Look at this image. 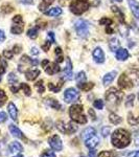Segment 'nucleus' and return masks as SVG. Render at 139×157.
Masks as SVG:
<instances>
[{"mask_svg":"<svg viewBox=\"0 0 139 157\" xmlns=\"http://www.w3.org/2000/svg\"><path fill=\"white\" fill-rule=\"evenodd\" d=\"M98 144H100V138H98L96 135L92 136V137L88 138L87 140H85L86 147H87V148H89L90 150H91V149H94L95 147H97Z\"/></svg>","mask_w":139,"mask_h":157,"instance_id":"14","label":"nucleus"},{"mask_svg":"<svg viewBox=\"0 0 139 157\" xmlns=\"http://www.w3.org/2000/svg\"><path fill=\"white\" fill-rule=\"evenodd\" d=\"M62 85L63 84H60L59 86H55L54 84H52V83H49L48 84V88L50 91H52V92H59V91L61 90V88H62Z\"/></svg>","mask_w":139,"mask_h":157,"instance_id":"42","label":"nucleus"},{"mask_svg":"<svg viewBox=\"0 0 139 157\" xmlns=\"http://www.w3.org/2000/svg\"><path fill=\"white\" fill-rule=\"evenodd\" d=\"M90 7L89 0H73L70 4V11L74 15H82Z\"/></svg>","mask_w":139,"mask_h":157,"instance_id":"5","label":"nucleus"},{"mask_svg":"<svg viewBox=\"0 0 139 157\" xmlns=\"http://www.w3.org/2000/svg\"><path fill=\"white\" fill-rule=\"evenodd\" d=\"M116 59L119 61H126L129 58V52L126 48H118L116 50Z\"/></svg>","mask_w":139,"mask_h":157,"instance_id":"18","label":"nucleus"},{"mask_svg":"<svg viewBox=\"0 0 139 157\" xmlns=\"http://www.w3.org/2000/svg\"><path fill=\"white\" fill-rule=\"evenodd\" d=\"M75 81L77 82V84L79 83H84L86 81V75L84 71H80L77 73V75L75 77Z\"/></svg>","mask_w":139,"mask_h":157,"instance_id":"38","label":"nucleus"},{"mask_svg":"<svg viewBox=\"0 0 139 157\" xmlns=\"http://www.w3.org/2000/svg\"><path fill=\"white\" fill-rule=\"evenodd\" d=\"M123 98V93L116 88H110L106 93V101L110 108H115L121 103Z\"/></svg>","mask_w":139,"mask_h":157,"instance_id":"3","label":"nucleus"},{"mask_svg":"<svg viewBox=\"0 0 139 157\" xmlns=\"http://www.w3.org/2000/svg\"><path fill=\"white\" fill-rule=\"evenodd\" d=\"M40 157H57L55 154L52 151H45L44 153H42V155Z\"/></svg>","mask_w":139,"mask_h":157,"instance_id":"46","label":"nucleus"},{"mask_svg":"<svg viewBox=\"0 0 139 157\" xmlns=\"http://www.w3.org/2000/svg\"><path fill=\"white\" fill-rule=\"evenodd\" d=\"M7 67V63L4 59H2L1 56H0V75H3L6 70Z\"/></svg>","mask_w":139,"mask_h":157,"instance_id":"36","label":"nucleus"},{"mask_svg":"<svg viewBox=\"0 0 139 157\" xmlns=\"http://www.w3.org/2000/svg\"><path fill=\"white\" fill-rule=\"evenodd\" d=\"M20 89L24 92L25 95H27V97H29L30 93H32V90H30V87L28 85L26 84V83H22V84H20Z\"/></svg>","mask_w":139,"mask_h":157,"instance_id":"34","label":"nucleus"},{"mask_svg":"<svg viewBox=\"0 0 139 157\" xmlns=\"http://www.w3.org/2000/svg\"><path fill=\"white\" fill-rule=\"evenodd\" d=\"M57 128L60 132H62L64 134H73L74 132H77V127L75 125H73L72 123L65 124L64 121H58Z\"/></svg>","mask_w":139,"mask_h":157,"instance_id":"8","label":"nucleus"},{"mask_svg":"<svg viewBox=\"0 0 139 157\" xmlns=\"http://www.w3.org/2000/svg\"><path fill=\"white\" fill-rule=\"evenodd\" d=\"M13 55H14V52H11V50H4L3 52V57L6 58V59H12Z\"/></svg>","mask_w":139,"mask_h":157,"instance_id":"47","label":"nucleus"},{"mask_svg":"<svg viewBox=\"0 0 139 157\" xmlns=\"http://www.w3.org/2000/svg\"><path fill=\"white\" fill-rule=\"evenodd\" d=\"M93 105H94V107L96 108V109H103V101H102V100H96L94 102V104H93Z\"/></svg>","mask_w":139,"mask_h":157,"instance_id":"44","label":"nucleus"},{"mask_svg":"<svg viewBox=\"0 0 139 157\" xmlns=\"http://www.w3.org/2000/svg\"><path fill=\"white\" fill-rule=\"evenodd\" d=\"M45 103H46L49 107H51L52 109H57V110H59V109L61 108L60 103L58 102L57 100H54V98H47V100L45 101Z\"/></svg>","mask_w":139,"mask_h":157,"instance_id":"26","label":"nucleus"},{"mask_svg":"<svg viewBox=\"0 0 139 157\" xmlns=\"http://www.w3.org/2000/svg\"><path fill=\"white\" fill-rule=\"evenodd\" d=\"M21 50H22V47L20 46V45H15L14 47H13V52H14V54H16V55H18V54H20V52H21Z\"/></svg>","mask_w":139,"mask_h":157,"instance_id":"50","label":"nucleus"},{"mask_svg":"<svg viewBox=\"0 0 139 157\" xmlns=\"http://www.w3.org/2000/svg\"><path fill=\"white\" fill-rule=\"evenodd\" d=\"M35 87L37 88V91L39 93H43L44 92V90H45V88H44V85H43V81H38V82L35 84Z\"/></svg>","mask_w":139,"mask_h":157,"instance_id":"41","label":"nucleus"},{"mask_svg":"<svg viewBox=\"0 0 139 157\" xmlns=\"http://www.w3.org/2000/svg\"><path fill=\"white\" fill-rule=\"evenodd\" d=\"M92 57L96 63L102 64V63L105 62V52H103V50L100 47H96V48L93 50Z\"/></svg>","mask_w":139,"mask_h":157,"instance_id":"12","label":"nucleus"},{"mask_svg":"<svg viewBox=\"0 0 139 157\" xmlns=\"http://www.w3.org/2000/svg\"><path fill=\"white\" fill-rule=\"evenodd\" d=\"M134 94H131L128 97V100H127V103H126V106L127 107H131V106H133V103H134Z\"/></svg>","mask_w":139,"mask_h":157,"instance_id":"45","label":"nucleus"},{"mask_svg":"<svg viewBox=\"0 0 139 157\" xmlns=\"http://www.w3.org/2000/svg\"><path fill=\"white\" fill-rule=\"evenodd\" d=\"M116 77V71H111V72H108L107 75L103 77V85L105 86H107V85H109L111 84V83L113 82V80Z\"/></svg>","mask_w":139,"mask_h":157,"instance_id":"22","label":"nucleus"},{"mask_svg":"<svg viewBox=\"0 0 139 157\" xmlns=\"http://www.w3.org/2000/svg\"><path fill=\"white\" fill-rule=\"evenodd\" d=\"M69 115L73 121L77 124H86L87 123V117L84 114V107L81 104H75L69 108Z\"/></svg>","mask_w":139,"mask_h":157,"instance_id":"4","label":"nucleus"},{"mask_svg":"<svg viewBox=\"0 0 139 157\" xmlns=\"http://www.w3.org/2000/svg\"><path fill=\"white\" fill-rule=\"evenodd\" d=\"M119 45H120V43L118 41V39H116V38H112L109 42V47L112 52H116V50L119 48Z\"/></svg>","mask_w":139,"mask_h":157,"instance_id":"27","label":"nucleus"},{"mask_svg":"<svg viewBox=\"0 0 139 157\" xmlns=\"http://www.w3.org/2000/svg\"><path fill=\"white\" fill-rule=\"evenodd\" d=\"M138 98H139V94H138Z\"/></svg>","mask_w":139,"mask_h":157,"instance_id":"64","label":"nucleus"},{"mask_svg":"<svg viewBox=\"0 0 139 157\" xmlns=\"http://www.w3.org/2000/svg\"><path fill=\"white\" fill-rule=\"evenodd\" d=\"M9 149L12 153H20V152L23 151V147H22L21 144L18 143V141H13V143H11Z\"/></svg>","mask_w":139,"mask_h":157,"instance_id":"21","label":"nucleus"},{"mask_svg":"<svg viewBox=\"0 0 139 157\" xmlns=\"http://www.w3.org/2000/svg\"><path fill=\"white\" fill-rule=\"evenodd\" d=\"M30 52H32V55H39V50H38V48H36V47H32V50H30Z\"/></svg>","mask_w":139,"mask_h":157,"instance_id":"58","label":"nucleus"},{"mask_svg":"<svg viewBox=\"0 0 139 157\" xmlns=\"http://www.w3.org/2000/svg\"><path fill=\"white\" fill-rule=\"evenodd\" d=\"M7 110H9V115H11L13 121H18V110H17V107L15 106V104L9 103V107H7Z\"/></svg>","mask_w":139,"mask_h":157,"instance_id":"17","label":"nucleus"},{"mask_svg":"<svg viewBox=\"0 0 139 157\" xmlns=\"http://www.w3.org/2000/svg\"><path fill=\"white\" fill-rule=\"evenodd\" d=\"M1 11L4 13V14H9V13H12L13 11H14V7H13L11 4H9V3H6V4H3L1 7Z\"/></svg>","mask_w":139,"mask_h":157,"instance_id":"40","label":"nucleus"},{"mask_svg":"<svg viewBox=\"0 0 139 157\" xmlns=\"http://www.w3.org/2000/svg\"><path fill=\"white\" fill-rule=\"evenodd\" d=\"M6 114L4 112H0V124L1 123H4L6 121Z\"/></svg>","mask_w":139,"mask_h":157,"instance_id":"53","label":"nucleus"},{"mask_svg":"<svg viewBox=\"0 0 139 157\" xmlns=\"http://www.w3.org/2000/svg\"><path fill=\"white\" fill-rule=\"evenodd\" d=\"M50 45H51V42L49 41H46V43H44V44L42 45V49L44 50L45 52H47L50 48Z\"/></svg>","mask_w":139,"mask_h":157,"instance_id":"48","label":"nucleus"},{"mask_svg":"<svg viewBox=\"0 0 139 157\" xmlns=\"http://www.w3.org/2000/svg\"><path fill=\"white\" fill-rule=\"evenodd\" d=\"M134 140H135V145L139 146V130L135 131L134 133Z\"/></svg>","mask_w":139,"mask_h":157,"instance_id":"51","label":"nucleus"},{"mask_svg":"<svg viewBox=\"0 0 139 157\" xmlns=\"http://www.w3.org/2000/svg\"><path fill=\"white\" fill-rule=\"evenodd\" d=\"M109 133H110V129H109V128H108V127H103V130H102L103 136H105V137H106V136H107Z\"/></svg>","mask_w":139,"mask_h":157,"instance_id":"52","label":"nucleus"},{"mask_svg":"<svg viewBox=\"0 0 139 157\" xmlns=\"http://www.w3.org/2000/svg\"><path fill=\"white\" fill-rule=\"evenodd\" d=\"M94 135H96V131H95L94 128H91V127L85 129L82 132V138L84 139V140H87L88 138L92 137V136H94Z\"/></svg>","mask_w":139,"mask_h":157,"instance_id":"20","label":"nucleus"},{"mask_svg":"<svg viewBox=\"0 0 139 157\" xmlns=\"http://www.w3.org/2000/svg\"><path fill=\"white\" fill-rule=\"evenodd\" d=\"M109 120H110L111 123L113 124V125H118V124H120L121 121H122L120 116L116 115L115 113H111L110 116H109Z\"/></svg>","mask_w":139,"mask_h":157,"instance_id":"30","label":"nucleus"},{"mask_svg":"<svg viewBox=\"0 0 139 157\" xmlns=\"http://www.w3.org/2000/svg\"><path fill=\"white\" fill-rule=\"evenodd\" d=\"M89 27H90L89 22L83 19L77 20L74 24V29L77 30V34L79 35L81 38L88 37V35H89Z\"/></svg>","mask_w":139,"mask_h":157,"instance_id":"6","label":"nucleus"},{"mask_svg":"<svg viewBox=\"0 0 139 157\" xmlns=\"http://www.w3.org/2000/svg\"><path fill=\"white\" fill-rule=\"evenodd\" d=\"M116 156H117V154L113 151H103L98 154L97 157H116Z\"/></svg>","mask_w":139,"mask_h":157,"instance_id":"35","label":"nucleus"},{"mask_svg":"<svg viewBox=\"0 0 139 157\" xmlns=\"http://www.w3.org/2000/svg\"><path fill=\"white\" fill-rule=\"evenodd\" d=\"M139 84V70L131 69L127 70L118 78V86L121 89H131L134 86Z\"/></svg>","mask_w":139,"mask_h":157,"instance_id":"1","label":"nucleus"},{"mask_svg":"<svg viewBox=\"0 0 139 157\" xmlns=\"http://www.w3.org/2000/svg\"><path fill=\"white\" fill-rule=\"evenodd\" d=\"M111 9H112L113 13H115V14L118 15V19H119V21L121 22V23H123V22H125V17H123L122 12H121L117 6H112Z\"/></svg>","mask_w":139,"mask_h":157,"instance_id":"31","label":"nucleus"},{"mask_svg":"<svg viewBox=\"0 0 139 157\" xmlns=\"http://www.w3.org/2000/svg\"><path fill=\"white\" fill-rule=\"evenodd\" d=\"M55 55H57V63H61L63 62V60H64V58H63V52H62V49H61V47H57L55 48Z\"/></svg>","mask_w":139,"mask_h":157,"instance_id":"37","label":"nucleus"},{"mask_svg":"<svg viewBox=\"0 0 139 157\" xmlns=\"http://www.w3.org/2000/svg\"><path fill=\"white\" fill-rule=\"evenodd\" d=\"M15 157H23L22 155H18V156H15Z\"/></svg>","mask_w":139,"mask_h":157,"instance_id":"62","label":"nucleus"},{"mask_svg":"<svg viewBox=\"0 0 139 157\" xmlns=\"http://www.w3.org/2000/svg\"><path fill=\"white\" fill-rule=\"evenodd\" d=\"M6 101H7V95L6 94V92L3 90L0 89V107H2L6 104Z\"/></svg>","mask_w":139,"mask_h":157,"instance_id":"39","label":"nucleus"},{"mask_svg":"<svg viewBox=\"0 0 139 157\" xmlns=\"http://www.w3.org/2000/svg\"><path fill=\"white\" fill-rule=\"evenodd\" d=\"M60 71V67H59V64L57 62L55 63H49L46 67H45V72L49 75H54L55 73H58Z\"/></svg>","mask_w":139,"mask_h":157,"instance_id":"13","label":"nucleus"},{"mask_svg":"<svg viewBox=\"0 0 139 157\" xmlns=\"http://www.w3.org/2000/svg\"><path fill=\"white\" fill-rule=\"evenodd\" d=\"M72 63L69 58L66 60V66L64 68V72H63V80L64 81H70L72 78Z\"/></svg>","mask_w":139,"mask_h":157,"instance_id":"11","label":"nucleus"},{"mask_svg":"<svg viewBox=\"0 0 139 157\" xmlns=\"http://www.w3.org/2000/svg\"><path fill=\"white\" fill-rule=\"evenodd\" d=\"M112 20H111L110 18H107V17H103L102 19L100 20V25H112Z\"/></svg>","mask_w":139,"mask_h":157,"instance_id":"43","label":"nucleus"},{"mask_svg":"<svg viewBox=\"0 0 139 157\" xmlns=\"http://www.w3.org/2000/svg\"><path fill=\"white\" fill-rule=\"evenodd\" d=\"M89 114L92 116V120L93 121L96 120V116H95V113H94V111H93V109H90V110H89Z\"/></svg>","mask_w":139,"mask_h":157,"instance_id":"57","label":"nucleus"},{"mask_svg":"<svg viewBox=\"0 0 139 157\" xmlns=\"http://www.w3.org/2000/svg\"><path fill=\"white\" fill-rule=\"evenodd\" d=\"M128 2L133 15L136 18L139 19V2H137L136 0H128Z\"/></svg>","mask_w":139,"mask_h":157,"instance_id":"15","label":"nucleus"},{"mask_svg":"<svg viewBox=\"0 0 139 157\" xmlns=\"http://www.w3.org/2000/svg\"><path fill=\"white\" fill-rule=\"evenodd\" d=\"M9 131H11V134L13 136H15V137L17 138H21V139H25L23 133L21 132V130L16 127L15 125H9Z\"/></svg>","mask_w":139,"mask_h":157,"instance_id":"19","label":"nucleus"},{"mask_svg":"<svg viewBox=\"0 0 139 157\" xmlns=\"http://www.w3.org/2000/svg\"><path fill=\"white\" fill-rule=\"evenodd\" d=\"M6 40V34L3 33V30L0 29V42H3Z\"/></svg>","mask_w":139,"mask_h":157,"instance_id":"55","label":"nucleus"},{"mask_svg":"<svg viewBox=\"0 0 139 157\" xmlns=\"http://www.w3.org/2000/svg\"><path fill=\"white\" fill-rule=\"evenodd\" d=\"M106 32H107V34H112V33H113V29H111V25H108L107 29H106Z\"/></svg>","mask_w":139,"mask_h":157,"instance_id":"60","label":"nucleus"},{"mask_svg":"<svg viewBox=\"0 0 139 157\" xmlns=\"http://www.w3.org/2000/svg\"><path fill=\"white\" fill-rule=\"evenodd\" d=\"M27 36L32 40L36 39L38 37V27H32V29H29L28 32H27Z\"/></svg>","mask_w":139,"mask_h":157,"instance_id":"33","label":"nucleus"},{"mask_svg":"<svg viewBox=\"0 0 139 157\" xmlns=\"http://www.w3.org/2000/svg\"><path fill=\"white\" fill-rule=\"evenodd\" d=\"M40 75V70L39 69H35V68H32V69H28L25 71V77L28 81H35L36 78Z\"/></svg>","mask_w":139,"mask_h":157,"instance_id":"16","label":"nucleus"},{"mask_svg":"<svg viewBox=\"0 0 139 157\" xmlns=\"http://www.w3.org/2000/svg\"><path fill=\"white\" fill-rule=\"evenodd\" d=\"M110 1H113V2H121L122 0H110Z\"/></svg>","mask_w":139,"mask_h":157,"instance_id":"61","label":"nucleus"},{"mask_svg":"<svg viewBox=\"0 0 139 157\" xmlns=\"http://www.w3.org/2000/svg\"><path fill=\"white\" fill-rule=\"evenodd\" d=\"M0 81H1V75H0Z\"/></svg>","mask_w":139,"mask_h":157,"instance_id":"63","label":"nucleus"},{"mask_svg":"<svg viewBox=\"0 0 139 157\" xmlns=\"http://www.w3.org/2000/svg\"><path fill=\"white\" fill-rule=\"evenodd\" d=\"M48 144H49V146L51 147L52 150H54V151H61L63 148L62 140H61V138L58 135L51 136L48 140Z\"/></svg>","mask_w":139,"mask_h":157,"instance_id":"10","label":"nucleus"},{"mask_svg":"<svg viewBox=\"0 0 139 157\" xmlns=\"http://www.w3.org/2000/svg\"><path fill=\"white\" fill-rule=\"evenodd\" d=\"M21 3H23V4H32L34 3V1L32 0H19Z\"/></svg>","mask_w":139,"mask_h":157,"instance_id":"56","label":"nucleus"},{"mask_svg":"<svg viewBox=\"0 0 139 157\" xmlns=\"http://www.w3.org/2000/svg\"><path fill=\"white\" fill-rule=\"evenodd\" d=\"M21 62L22 63H28V64L32 65V66H37L38 64H39V61L37 59H30L28 56H22L21 58Z\"/></svg>","mask_w":139,"mask_h":157,"instance_id":"25","label":"nucleus"},{"mask_svg":"<svg viewBox=\"0 0 139 157\" xmlns=\"http://www.w3.org/2000/svg\"><path fill=\"white\" fill-rule=\"evenodd\" d=\"M128 121L130 125H139V115L138 116H135L133 114L132 112L129 113V116H128Z\"/></svg>","mask_w":139,"mask_h":157,"instance_id":"29","label":"nucleus"},{"mask_svg":"<svg viewBox=\"0 0 139 157\" xmlns=\"http://www.w3.org/2000/svg\"><path fill=\"white\" fill-rule=\"evenodd\" d=\"M7 81H9V83L11 86L17 85V83H18V78H17V77L15 75L14 72H11L9 75H7Z\"/></svg>","mask_w":139,"mask_h":157,"instance_id":"32","label":"nucleus"},{"mask_svg":"<svg viewBox=\"0 0 139 157\" xmlns=\"http://www.w3.org/2000/svg\"><path fill=\"white\" fill-rule=\"evenodd\" d=\"M54 2V0H42L41 3L39 4V11L42 13H45L46 10L49 7V6H51Z\"/></svg>","mask_w":139,"mask_h":157,"instance_id":"23","label":"nucleus"},{"mask_svg":"<svg viewBox=\"0 0 139 157\" xmlns=\"http://www.w3.org/2000/svg\"><path fill=\"white\" fill-rule=\"evenodd\" d=\"M47 39H48L49 42L51 43H54L55 42V38H54V34L52 32H49L48 34H47Z\"/></svg>","mask_w":139,"mask_h":157,"instance_id":"49","label":"nucleus"},{"mask_svg":"<svg viewBox=\"0 0 139 157\" xmlns=\"http://www.w3.org/2000/svg\"><path fill=\"white\" fill-rule=\"evenodd\" d=\"M127 157H139V151H134L131 152L130 154H128Z\"/></svg>","mask_w":139,"mask_h":157,"instance_id":"54","label":"nucleus"},{"mask_svg":"<svg viewBox=\"0 0 139 157\" xmlns=\"http://www.w3.org/2000/svg\"><path fill=\"white\" fill-rule=\"evenodd\" d=\"M77 86H79V88L81 90L88 92V91H90L93 87H94V84H93V83H85L84 82V83H79Z\"/></svg>","mask_w":139,"mask_h":157,"instance_id":"28","label":"nucleus"},{"mask_svg":"<svg viewBox=\"0 0 139 157\" xmlns=\"http://www.w3.org/2000/svg\"><path fill=\"white\" fill-rule=\"evenodd\" d=\"M46 16H49V17H57V16H60L62 14V9L61 7H54V9H50L49 11H46L44 13Z\"/></svg>","mask_w":139,"mask_h":157,"instance_id":"24","label":"nucleus"},{"mask_svg":"<svg viewBox=\"0 0 139 157\" xmlns=\"http://www.w3.org/2000/svg\"><path fill=\"white\" fill-rule=\"evenodd\" d=\"M112 145L118 149L126 148L131 143V134L125 129H117L111 136Z\"/></svg>","mask_w":139,"mask_h":157,"instance_id":"2","label":"nucleus"},{"mask_svg":"<svg viewBox=\"0 0 139 157\" xmlns=\"http://www.w3.org/2000/svg\"><path fill=\"white\" fill-rule=\"evenodd\" d=\"M48 64H49V61H48V60H43V61H42V63H41V65H42V66L44 67V68L46 67Z\"/></svg>","mask_w":139,"mask_h":157,"instance_id":"59","label":"nucleus"},{"mask_svg":"<svg viewBox=\"0 0 139 157\" xmlns=\"http://www.w3.org/2000/svg\"><path fill=\"white\" fill-rule=\"evenodd\" d=\"M64 98L66 103L75 102L80 98V92H77L74 88H68L64 92Z\"/></svg>","mask_w":139,"mask_h":157,"instance_id":"9","label":"nucleus"},{"mask_svg":"<svg viewBox=\"0 0 139 157\" xmlns=\"http://www.w3.org/2000/svg\"><path fill=\"white\" fill-rule=\"evenodd\" d=\"M24 30V21L21 15H16L13 18V25L11 27V32L15 35L22 34Z\"/></svg>","mask_w":139,"mask_h":157,"instance_id":"7","label":"nucleus"}]
</instances>
